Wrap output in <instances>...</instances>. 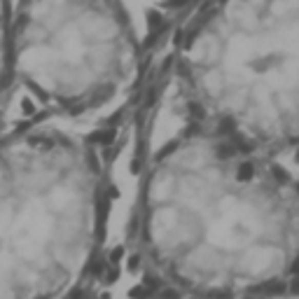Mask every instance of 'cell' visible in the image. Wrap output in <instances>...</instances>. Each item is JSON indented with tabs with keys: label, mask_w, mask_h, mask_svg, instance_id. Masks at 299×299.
I'll use <instances>...</instances> for the list:
<instances>
[{
	"label": "cell",
	"mask_w": 299,
	"mask_h": 299,
	"mask_svg": "<svg viewBox=\"0 0 299 299\" xmlns=\"http://www.w3.org/2000/svg\"><path fill=\"white\" fill-rule=\"evenodd\" d=\"M136 220L143 260L180 294L246 297L299 273V183L196 126L154 152Z\"/></svg>",
	"instance_id": "6da1fadb"
},
{
	"label": "cell",
	"mask_w": 299,
	"mask_h": 299,
	"mask_svg": "<svg viewBox=\"0 0 299 299\" xmlns=\"http://www.w3.org/2000/svg\"><path fill=\"white\" fill-rule=\"evenodd\" d=\"M175 75L196 129L264 157L299 145V3L206 7Z\"/></svg>",
	"instance_id": "7a4b0ae2"
},
{
	"label": "cell",
	"mask_w": 299,
	"mask_h": 299,
	"mask_svg": "<svg viewBox=\"0 0 299 299\" xmlns=\"http://www.w3.org/2000/svg\"><path fill=\"white\" fill-rule=\"evenodd\" d=\"M101 171L63 129L0 138V299H61L94 257Z\"/></svg>",
	"instance_id": "3957f363"
},
{
	"label": "cell",
	"mask_w": 299,
	"mask_h": 299,
	"mask_svg": "<svg viewBox=\"0 0 299 299\" xmlns=\"http://www.w3.org/2000/svg\"><path fill=\"white\" fill-rule=\"evenodd\" d=\"M136 33L115 3H19L10 21V82L52 112L98 108L124 87Z\"/></svg>",
	"instance_id": "277c9868"
},
{
	"label": "cell",
	"mask_w": 299,
	"mask_h": 299,
	"mask_svg": "<svg viewBox=\"0 0 299 299\" xmlns=\"http://www.w3.org/2000/svg\"><path fill=\"white\" fill-rule=\"evenodd\" d=\"M10 21H12V5L0 3V115L5 108L7 96L12 94L10 82Z\"/></svg>",
	"instance_id": "5b68a950"
}]
</instances>
